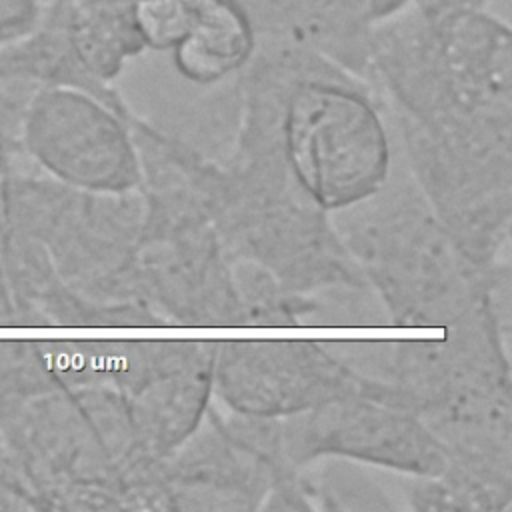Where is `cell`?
<instances>
[{"instance_id":"obj_1","label":"cell","mask_w":512,"mask_h":512,"mask_svg":"<svg viewBox=\"0 0 512 512\" xmlns=\"http://www.w3.org/2000/svg\"><path fill=\"white\" fill-rule=\"evenodd\" d=\"M280 134L302 186L326 208L352 204L386 176L388 138L372 100L314 64V52L284 46Z\"/></svg>"},{"instance_id":"obj_2","label":"cell","mask_w":512,"mask_h":512,"mask_svg":"<svg viewBox=\"0 0 512 512\" xmlns=\"http://www.w3.org/2000/svg\"><path fill=\"white\" fill-rule=\"evenodd\" d=\"M30 134L60 164L94 176L132 174L134 156L120 118L90 94H42L30 114Z\"/></svg>"},{"instance_id":"obj_3","label":"cell","mask_w":512,"mask_h":512,"mask_svg":"<svg viewBox=\"0 0 512 512\" xmlns=\"http://www.w3.org/2000/svg\"><path fill=\"white\" fill-rule=\"evenodd\" d=\"M258 42L286 44L348 64L370 60V0H238Z\"/></svg>"},{"instance_id":"obj_4","label":"cell","mask_w":512,"mask_h":512,"mask_svg":"<svg viewBox=\"0 0 512 512\" xmlns=\"http://www.w3.org/2000/svg\"><path fill=\"white\" fill-rule=\"evenodd\" d=\"M256 48V30L238 0H192L168 52L186 80L208 86L250 64Z\"/></svg>"},{"instance_id":"obj_5","label":"cell","mask_w":512,"mask_h":512,"mask_svg":"<svg viewBox=\"0 0 512 512\" xmlns=\"http://www.w3.org/2000/svg\"><path fill=\"white\" fill-rule=\"evenodd\" d=\"M70 42L92 80L114 78L126 60L146 50L132 0H72Z\"/></svg>"},{"instance_id":"obj_6","label":"cell","mask_w":512,"mask_h":512,"mask_svg":"<svg viewBox=\"0 0 512 512\" xmlns=\"http://www.w3.org/2000/svg\"><path fill=\"white\" fill-rule=\"evenodd\" d=\"M46 0H0V50L30 34Z\"/></svg>"},{"instance_id":"obj_7","label":"cell","mask_w":512,"mask_h":512,"mask_svg":"<svg viewBox=\"0 0 512 512\" xmlns=\"http://www.w3.org/2000/svg\"><path fill=\"white\" fill-rule=\"evenodd\" d=\"M376 22L402 12L404 8H418L422 12H454V10H484L490 0H370Z\"/></svg>"}]
</instances>
